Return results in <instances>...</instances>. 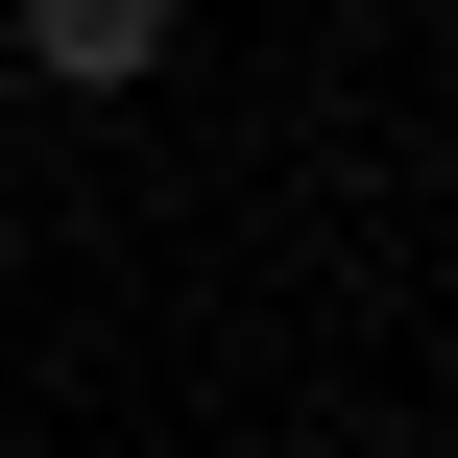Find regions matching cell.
Returning a JSON list of instances; mask_svg holds the SVG:
<instances>
[{
  "label": "cell",
  "instance_id": "6da1fadb",
  "mask_svg": "<svg viewBox=\"0 0 458 458\" xmlns=\"http://www.w3.org/2000/svg\"><path fill=\"white\" fill-rule=\"evenodd\" d=\"M0 48H24L48 97H145V72H169V0H0Z\"/></svg>",
  "mask_w": 458,
  "mask_h": 458
}]
</instances>
